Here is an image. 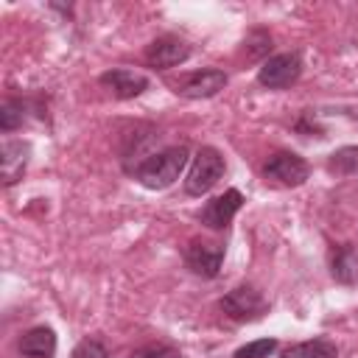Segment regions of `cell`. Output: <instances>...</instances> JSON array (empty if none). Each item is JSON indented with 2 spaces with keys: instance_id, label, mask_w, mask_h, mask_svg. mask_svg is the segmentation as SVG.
Instances as JSON below:
<instances>
[{
  "instance_id": "obj_13",
  "label": "cell",
  "mask_w": 358,
  "mask_h": 358,
  "mask_svg": "<svg viewBox=\"0 0 358 358\" xmlns=\"http://www.w3.org/2000/svg\"><path fill=\"white\" fill-rule=\"evenodd\" d=\"M330 274L341 285H355L358 282V252L352 249V243H341L333 252V257H330Z\"/></svg>"
},
{
  "instance_id": "obj_16",
  "label": "cell",
  "mask_w": 358,
  "mask_h": 358,
  "mask_svg": "<svg viewBox=\"0 0 358 358\" xmlns=\"http://www.w3.org/2000/svg\"><path fill=\"white\" fill-rule=\"evenodd\" d=\"M22 120H25V101H20V98L3 101V106H0V129L3 131H14L17 126H22Z\"/></svg>"
},
{
  "instance_id": "obj_5",
  "label": "cell",
  "mask_w": 358,
  "mask_h": 358,
  "mask_svg": "<svg viewBox=\"0 0 358 358\" xmlns=\"http://www.w3.org/2000/svg\"><path fill=\"white\" fill-rule=\"evenodd\" d=\"M310 168L302 157L291 154V151H277L268 157V162L263 165V176L277 182V185H285V187H296L308 179Z\"/></svg>"
},
{
  "instance_id": "obj_4",
  "label": "cell",
  "mask_w": 358,
  "mask_h": 358,
  "mask_svg": "<svg viewBox=\"0 0 358 358\" xmlns=\"http://www.w3.org/2000/svg\"><path fill=\"white\" fill-rule=\"evenodd\" d=\"M221 310L229 316V319H235V322H255V319H260L263 313H266V299H263V294L260 291H255L252 285H238V288H232L229 294H224L221 296Z\"/></svg>"
},
{
  "instance_id": "obj_15",
  "label": "cell",
  "mask_w": 358,
  "mask_h": 358,
  "mask_svg": "<svg viewBox=\"0 0 358 358\" xmlns=\"http://www.w3.org/2000/svg\"><path fill=\"white\" fill-rule=\"evenodd\" d=\"M327 171L336 173V176L358 173V145H344V148L333 151L330 159H327Z\"/></svg>"
},
{
  "instance_id": "obj_10",
  "label": "cell",
  "mask_w": 358,
  "mask_h": 358,
  "mask_svg": "<svg viewBox=\"0 0 358 358\" xmlns=\"http://www.w3.org/2000/svg\"><path fill=\"white\" fill-rule=\"evenodd\" d=\"M101 84L115 95V98H137L145 87H148V78L143 73H134V70H126V67H115V70H106L101 76Z\"/></svg>"
},
{
  "instance_id": "obj_18",
  "label": "cell",
  "mask_w": 358,
  "mask_h": 358,
  "mask_svg": "<svg viewBox=\"0 0 358 358\" xmlns=\"http://www.w3.org/2000/svg\"><path fill=\"white\" fill-rule=\"evenodd\" d=\"M73 358H109V350L98 338H84V341L76 344Z\"/></svg>"
},
{
  "instance_id": "obj_3",
  "label": "cell",
  "mask_w": 358,
  "mask_h": 358,
  "mask_svg": "<svg viewBox=\"0 0 358 358\" xmlns=\"http://www.w3.org/2000/svg\"><path fill=\"white\" fill-rule=\"evenodd\" d=\"M299 76H302V59H299V53H277V56H268L260 64V70H257V81L263 87H268V90H285Z\"/></svg>"
},
{
  "instance_id": "obj_6",
  "label": "cell",
  "mask_w": 358,
  "mask_h": 358,
  "mask_svg": "<svg viewBox=\"0 0 358 358\" xmlns=\"http://www.w3.org/2000/svg\"><path fill=\"white\" fill-rule=\"evenodd\" d=\"M221 260H224V246L221 243H210V241H193L187 249H185V263L193 274L199 277H207L213 280L221 268Z\"/></svg>"
},
{
  "instance_id": "obj_8",
  "label": "cell",
  "mask_w": 358,
  "mask_h": 358,
  "mask_svg": "<svg viewBox=\"0 0 358 358\" xmlns=\"http://www.w3.org/2000/svg\"><path fill=\"white\" fill-rule=\"evenodd\" d=\"M241 204H243V196H241V190H224L221 196H215V199H210L207 204H204V210H201V224L204 227H210V229H224L232 218H235V213L241 210Z\"/></svg>"
},
{
  "instance_id": "obj_2",
  "label": "cell",
  "mask_w": 358,
  "mask_h": 358,
  "mask_svg": "<svg viewBox=\"0 0 358 358\" xmlns=\"http://www.w3.org/2000/svg\"><path fill=\"white\" fill-rule=\"evenodd\" d=\"M221 176H224V157L213 145H204V148L196 151V157L190 162V171H187V179H185V193L187 196H201Z\"/></svg>"
},
{
  "instance_id": "obj_17",
  "label": "cell",
  "mask_w": 358,
  "mask_h": 358,
  "mask_svg": "<svg viewBox=\"0 0 358 358\" xmlns=\"http://www.w3.org/2000/svg\"><path fill=\"white\" fill-rule=\"evenodd\" d=\"M274 350H277V341L274 338H257V341H249V344L238 347L235 350V358H268Z\"/></svg>"
},
{
  "instance_id": "obj_12",
  "label": "cell",
  "mask_w": 358,
  "mask_h": 358,
  "mask_svg": "<svg viewBox=\"0 0 358 358\" xmlns=\"http://www.w3.org/2000/svg\"><path fill=\"white\" fill-rule=\"evenodd\" d=\"M22 358H53L56 355V333L50 327H31L20 338Z\"/></svg>"
},
{
  "instance_id": "obj_1",
  "label": "cell",
  "mask_w": 358,
  "mask_h": 358,
  "mask_svg": "<svg viewBox=\"0 0 358 358\" xmlns=\"http://www.w3.org/2000/svg\"><path fill=\"white\" fill-rule=\"evenodd\" d=\"M185 165H187V148L171 145V148H162L157 154H148L134 168V179L148 190H165L179 179Z\"/></svg>"
},
{
  "instance_id": "obj_11",
  "label": "cell",
  "mask_w": 358,
  "mask_h": 358,
  "mask_svg": "<svg viewBox=\"0 0 358 358\" xmlns=\"http://www.w3.org/2000/svg\"><path fill=\"white\" fill-rule=\"evenodd\" d=\"M28 154L31 145L22 140H6L0 148V165H3V185H14L28 165Z\"/></svg>"
},
{
  "instance_id": "obj_7",
  "label": "cell",
  "mask_w": 358,
  "mask_h": 358,
  "mask_svg": "<svg viewBox=\"0 0 358 358\" xmlns=\"http://www.w3.org/2000/svg\"><path fill=\"white\" fill-rule=\"evenodd\" d=\"M187 56H190V45L185 39H179V36H171V34L154 39L148 45V53H145L148 64L157 67V70H171V67L182 64V62H187Z\"/></svg>"
},
{
  "instance_id": "obj_19",
  "label": "cell",
  "mask_w": 358,
  "mask_h": 358,
  "mask_svg": "<svg viewBox=\"0 0 358 358\" xmlns=\"http://www.w3.org/2000/svg\"><path fill=\"white\" fill-rule=\"evenodd\" d=\"M129 358H182V355L171 344H145V347L134 350Z\"/></svg>"
},
{
  "instance_id": "obj_9",
  "label": "cell",
  "mask_w": 358,
  "mask_h": 358,
  "mask_svg": "<svg viewBox=\"0 0 358 358\" xmlns=\"http://www.w3.org/2000/svg\"><path fill=\"white\" fill-rule=\"evenodd\" d=\"M227 87V73L224 70H215V67H207V70H199V73H190L176 92H182L185 98H213L218 95L221 90Z\"/></svg>"
},
{
  "instance_id": "obj_14",
  "label": "cell",
  "mask_w": 358,
  "mask_h": 358,
  "mask_svg": "<svg viewBox=\"0 0 358 358\" xmlns=\"http://www.w3.org/2000/svg\"><path fill=\"white\" fill-rule=\"evenodd\" d=\"M336 355L338 350L327 338H310V341H299L282 350V358H336Z\"/></svg>"
}]
</instances>
